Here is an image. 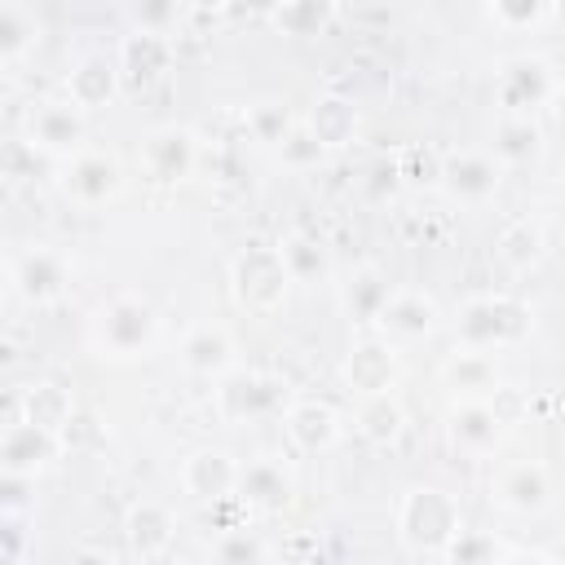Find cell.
Listing matches in <instances>:
<instances>
[{"mask_svg":"<svg viewBox=\"0 0 565 565\" xmlns=\"http://www.w3.org/2000/svg\"><path fill=\"white\" fill-rule=\"evenodd\" d=\"M358 428L371 437V441H393L397 433H402V411H397V402H388V393H375L366 406H362V415H358Z\"/></svg>","mask_w":565,"mask_h":565,"instance_id":"obj_27","label":"cell"},{"mask_svg":"<svg viewBox=\"0 0 565 565\" xmlns=\"http://www.w3.org/2000/svg\"><path fill=\"white\" fill-rule=\"evenodd\" d=\"M115 84H119V71H115V62H106V57H84V62H75V71L66 75V93H71V102H75L79 110H93V106L110 102V97H115Z\"/></svg>","mask_w":565,"mask_h":565,"instance_id":"obj_11","label":"cell"},{"mask_svg":"<svg viewBox=\"0 0 565 565\" xmlns=\"http://www.w3.org/2000/svg\"><path fill=\"white\" fill-rule=\"evenodd\" d=\"M499 503L512 512H539L547 503V477L539 463H512L499 477Z\"/></svg>","mask_w":565,"mask_h":565,"instance_id":"obj_13","label":"cell"},{"mask_svg":"<svg viewBox=\"0 0 565 565\" xmlns=\"http://www.w3.org/2000/svg\"><path fill=\"white\" fill-rule=\"evenodd\" d=\"M190 159H194V146H190V137L177 132V128L154 132L150 146H146V163H150V172H154L159 181H177V177H185Z\"/></svg>","mask_w":565,"mask_h":565,"instance_id":"obj_15","label":"cell"},{"mask_svg":"<svg viewBox=\"0 0 565 565\" xmlns=\"http://www.w3.org/2000/svg\"><path fill=\"white\" fill-rule=\"evenodd\" d=\"M499 93H503L508 106H530V102H539V97L547 93V71H543V62H530V57L512 62V66L503 71V79H499Z\"/></svg>","mask_w":565,"mask_h":565,"instance_id":"obj_20","label":"cell"},{"mask_svg":"<svg viewBox=\"0 0 565 565\" xmlns=\"http://www.w3.org/2000/svg\"><path fill=\"white\" fill-rule=\"evenodd\" d=\"M450 380H455L459 388H486V384L494 380V371H490V362H486L481 353H468V358H459V362L450 366Z\"/></svg>","mask_w":565,"mask_h":565,"instance_id":"obj_34","label":"cell"},{"mask_svg":"<svg viewBox=\"0 0 565 565\" xmlns=\"http://www.w3.org/2000/svg\"><path fill=\"white\" fill-rule=\"evenodd\" d=\"M35 18L22 9V4H0V57L13 62L22 49L35 44Z\"/></svg>","mask_w":565,"mask_h":565,"instance_id":"obj_25","label":"cell"},{"mask_svg":"<svg viewBox=\"0 0 565 565\" xmlns=\"http://www.w3.org/2000/svg\"><path fill=\"white\" fill-rule=\"evenodd\" d=\"M154 340V309L141 296H115L97 313V344L115 358L141 353Z\"/></svg>","mask_w":565,"mask_h":565,"instance_id":"obj_2","label":"cell"},{"mask_svg":"<svg viewBox=\"0 0 565 565\" xmlns=\"http://www.w3.org/2000/svg\"><path fill=\"white\" fill-rule=\"evenodd\" d=\"M181 477H185L190 494H199V499H225V494L238 486L243 472L230 463V455H221V450H199V455L185 459Z\"/></svg>","mask_w":565,"mask_h":565,"instance_id":"obj_9","label":"cell"},{"mask_svg":"<svg viewBox=\"0 0 565 565\" xmlns=\"http://www.w3.org/2000/svg\"><path fill=\"white\" fill-rule=\"evenodd\" d=\"M18 393H22V424H40V428L62 433V428L71 424V415H75L71 397H66L57 384H49V380L26 384V388H18Z\"/></svg>","mask_w":565,"mask_h":565,"instance_id":"obj_12","label":"cell"},{"mask_svg":"<svg viewBox=\"0 0 565 565\" xmlns=\"http://www.w3.org/2000/svg\"><path fill=\"white\" fill-rule=\"evenodd\" d=\"M388 296H393V291H388V282H384L380 274H371V269H366V274H358V278H353V287H349V309H353L358 318H380V313H384V305H388Z\"/></svg>","mask_w":565,"mask_h":565,"instance_id":"obj_28","label":"cell"},{"mask_svg":"<svg viewBox=\"0 0 565 565\" xmlns=\"http://www.w3.org/2000/svg\"><path fill=\"white\" fill-rule=\"evenodd\" d=\"M282 260H287L291 278H309V274H322V252H318L313 243H305V238H291V243L282 247Z\"/></svg>","mask_w":565,"mask_h":565,"instance_id":"obj_33","label":"cell"},{"mask_svg":"<svg viewBox=\"0 0 565 565\" xmlns=\"http://www.w3.org/2000/svg\"><path fill=\"white\" fill-rule=\"evenodd\" d=\"M13 287L26 300H53L66 287V260L49 247H31L13 260Z\"/></svg>","mask_w":565,"mask_h":565,"instance_id":"obj_7","label":"cell"},{"mask_svg":"<svg viewBox=\"0 0 565 565\" xmlns=\"http://www.w3.org/2000/svg\"><path fill=\"white\" fill-rule=\"evenodd\" d=\"M71 565H110V556H106V552L84 547V552H75V556H71Z\"/></svg>","mask_w":565,"mask_h":565,"instance_id":"obj_37","label":"cell"},{"mask_svg":"<svg viewBox=\"0 0 565 565\" xmlns=\"http://www.w3.org/2000/svg\"><path fill=\"white\" fill-rule=\"evenodd\" d=\"M455 534H459V508L450 503V494L419 486L402 499V539L411 547H450Z\"/></svg>","mask_w":565,"mask_h":565,"instance_id":"obj_1","label":"cell"},{"mask_svg":"<svg viewBox=\"0 0 565 565\" xmlns=\"http://www.w3.org/2000/svg\"><path fill=\"white\" fill-rule=\"evenodd\" d=\"M446 185L459 199H486L499 185V168L490 159H481V154H459V159L446 163Z\"/></svg>","mask_w":565,"mask_h":565,"instance_id":"obj_17","label":"cell"},{"mask_svg":"<svg viewBox=\"0 0 565 565\" xmlns=\"http://www.w3.org/2000/svg\"><path fill=\"white\" fill-rule=\"evenodd\" d=\"M238 486H243V499L247 503H269L274 508V503L287 499V477H282L278 463H252V468H243Z\"/></svg>","mask_w":565,"mask_h":565,"instance_id":"obj_26","label":"cell"},{"mask_svg":"<svg viewBox=\"0 0 565 565\" xmlns=\"http://www.w3.org/2000/svg\"><path fill=\"white\" fill-rule=\"evenodd\" d=\"M168 71V40L159 31H137L124 40V57H119V75L137 88L154 84Z\"/></svg>","mask_w":565,"mask_h":565,"instance_id":"obj_8","label":"cell"},{"mask_svg":"<svg viewBox=\"0 0 565 565\" xmlns=\"http://www.w3.org/2000/svg\"><path fill=\"white\" fill-rule=\"evenodd\" d=\"M216 565H260V543L247 530H225L216 543Z\"/></svg>","mask_w":565,"mask_h":565,"instance_id":"obj_30","label":"cell"},{"mask_svg":"<svg viewBox=\"0 0 565 565\" xmlns=\"http://www.w3.org/2000/svg\"><path fill=\"white\" fill-rule=\"evenodd\" d=\"M181 353H185V366L190 371L212 375V371H221L230 362V340L221 331H212V327H199V331L185 335V349Z\"/></svg>","mask_w":565,"mask_h":565,"instance_id":"obj_23","label":"cell"},{"mask_svg":"<svg viewBox=\"0 0 565 565\" xmlns=\"http://www.w3.org/2000/svg\"><path fill=\"white\" fill-rule=\"evenodd\" d=\"M433 318H437V309L419 291H393L388 305H384V313H380V322L388 331H397V335H424L433 327Z\"/></svg>","mask_w":565,"mask_h":565,"instance_id":"obj_16","label":"cell"},{"mask_svg":"<svg viewBox=\"0 0 565 565\" xmlns=\"http://www.w3.org/2000/svg\"><path fill=\"white\" fill-rule=\"evenodd\" d=\"M221 397H225L230 415H260V411H269L278 402V384L260 380V375H238V380H230L221 388Z\"/></svg>","mask_w":565,"mask_h":565,"instance_id":"obj_19","label":"cell"},{"mask_svg":"<svg viewBox=\"0 0 565 565\" xmlns=\"http://www.w3.org/2000/svg\"><path fill=\"white\" fill-rule=\"evenodd\" d=\"M141 565H181V561H172L168 552H159V556H141Z\"/></svg>","mask_w":565,"mask_h":565,"instance_id":"obj_38","label":"cell"},{"mask_svg":"<svg viewBox=\"0 0 565 565\" xmlns=\"http://www.w3.org/2000/svg\"><path fill=\"white\" fill-rule=\"evenodd\" d=\"M62 190H66L71 199H79V203H102L106 194L119 190V163L106 159V154H97V150L75 154V159L66 163Z\"/></svg>","mask_w":565,"mask_h":565,"instance_id":"obj_6","label":"cell"},{"mask_svg":"<svg viewBox=\"0 0 565 565\" xmlns=\"http://www.w3.org/2000/svg\"><path fill=\"white\" fill-rule=\"evenodd\" d=\"M499 252H503V260H512V265H525V260H534V252H539V234H534V230L521 221V225H512V230L503 234Z\"/></svg>","mask_w":565,"mask_h":565,"instance_id":"obj_32","label":"cell"},{"mask_svg":"<svg viewBox=\"0 0 565 565\" xmlns=\"http://www.w3.org/2000/svg\"><path fill=\"white\" fill-rule=\"evenodd\" d=\"M512 565H547V561H543V556H516Z\"/></svg>","mask_w":565,"mask_h":565,"instance_id":"obj_39","label":"cell"},{"mask_svg":"<svg viewBox=\"0 0 565 565\" xmlns=\"http://www.w3.org/2000/svg\"><path fill=\"white\" fill-rule=\"evenodd\" d=\"M556 110H561V115H565V106H556Z\"/></svg>","mask_w":565,"mask_h":565,"instance_id":"obj_40","label":"cell"},{"mask_svg":"<svg viewBox=\"0 0 565 565\" xmlns=\"http://www.w3.org/2000/svg\"><path fill=\"white\" fill-rule=\"evenodd\" d=\"M84 137V115L75 102H57V106H40L31 115V146L40 150H66Z\"/></svg>","mask_w":565,"mask_h":565,"instance_id":"obj_10","label":"cell"},{"mask_svg":"<svg viewBox=\"0 0 565 565\" xmlns=\"http://www.w3.org/2000/svg\"><path fill=\"white\" fill-rule=\"evenodd\" d=\"M287 278H291V269H287L282 252H274V247H247L234 260V291L252 309H274L287 296Z\"/></svg>","mask_w":565,"mask_h":565,"instance_id":"obj_3","label":"cell"},{"mask_svg":"<svg viewBox=\"0 0 565 565\" xmlns=\"http://www.w3.org/2000/svg\"><path fill=\"white\" fill-rule=\"evenodd\" d=\"M287 433H291L305 450H322V446L335 441V415H331V406H322V402H300V406L287 415Z\"/></svg>","mask_w":565,"mask_h":565,"instance_id":"obj_18","label":"cell"},{"mask_svg":"<svg viewBox=\"0 0 565 565\" xmlns=\"http://www.w3.org/2000/svg\"><path fill=\"white\" fill-rule=\"evenodd\" d=\"M309 132L322 141V146H340L349 132H353V106L340 102V97H322L309 115Z\"/></svg>","mask_w":565,"mask_h":565,"instance_id":"obj_24","label":"cell"},{"mask_svg":"<svg viewBox=\"0 0 565 565\" xmlns=\"http://www.w3.org/2000/svg\"><path fill=\"white\" fill-rule=\"evenodd\" d=\"M282 154H287L291 163H309V159L322 154V141H318L313 132H291V137L282 141Z\"/></svg>","mask_w":565,"mask_h":565,"instance_id":"obj_35","label":"cell"},{"mask_svg":"<svg viewBox=\"0 0 565 565\" xmlns=\"http://www.w3.org/2000/svg\"><path fill=\"white\" fill-rule=\"evenodd\" d=\"M62 446V433L53 428H40V424H13L4 428L0 437V459H4V472H22V477H35V468H44Z\"/></svg>","mask_w":565,"mask_h":565,"instance_id":"obj_5","label":"cell"},{"mask_svg":"<svg viewBox=\"0 0 565 565\" xmlns=\"http://www.w3.org/2000/svg\"><path fill=\"white\" fill-rule=\"evenodd\" d=\"M499 437V415L486 402H468L455 411V441L468 450H486Z\"/></svg>","mask_w":565,"mask_h":565,"instance_id":"obj_21","label":"cell"},{"mask_svg":"<svg viewBox=\"0 0 565 565\" xmlns=\"http://www.w3.org/2000/svg\"><path fill=\"white\" fill-rule=\"evenodd\" d=\"M388 380H393V358H388V349L366 344V349H358V353L349 358V384H353V388H366V393L375 397V393L388 388Z\"/></svg>","mask_w":565,"mask_h":565,"instance_id":"obj_22","label":"cell"},{"mask_svg":"<svg viewBox=\"0 0 565 565\" xmlns=\"http://www.w3.org/2000/svg\"><path fill=\"white\" fill-rule=\"evenodd\" d=\"M327 13H331V9H318V4H296V9H278V22L300 31V26H313V22H322Z\"/></svg>","mask_w":565,"mask_h":565,"instance_id":"obj_36","label":"cell"},{"mask_svg":"<svg viewBox=\"0 0 565 565\" xmlns=\"http://www.w3.org/2000/svg\"><path fill=\"white\" fill-rule=\"evenodd\" d=\"M530 327V313L516 305V300H503V296H490V300H477L463 309V340L468 344H494V340H512Z\"/></svg>","mask_w":565,"mask_h":565,"instance_id":"obj_4","label":"cell"},{"mask_svg":"<svg viewBox=\"0 0 565 565\" xmlns=\"http://www.w3.org/2000/svg\"><path fill=\"white\" fill-rule=\"evenodd\" d=\"M128 543L137 556H159L172 543V516L159 503H137L128 512Z\"/></svg>","mask_w":565,"mask_h":565,"instance_id":"obj_14","label":"cell"},{"mask_svg":"<svg viewBox=\"0 0 565 565\" xmlns=\"http://www.w3.org/2000/svg\"><path fill=\"white\" fill-rule=\"evenodd\" d=\"M490 556H494V543H490L486 534L459 530V534L450 539V565H490Z\"/></svg>","mask_w":565,"mask_h":565,"instance_id":"obj_31","label":"cell"},{"mask_svg":"<svg viewBox=\"0 0 565 565\" xmlns=\"http://www.w3.org/2000/svg\"><path fill=\"white\" fill-rule=\"evenodd\" d=\"M494 150H499L503 159H512V163L530 159V154L539 150V128H534L530 119H508V124L499 128V141H494Z\"/></svg>","mask_w":565,"mask_h":565,"instance_id":"obj_29","label":"cell"}]
</instances>
